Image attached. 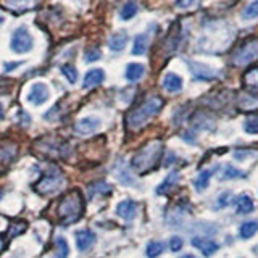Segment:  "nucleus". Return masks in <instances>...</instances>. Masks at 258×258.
<instances>
[{
	"label": "nucleus",
	"instance_id": "11",
	"mask_svg": "<svg viewBox=\"0 0 258 258\" xmlns=\"http://www.w3.org/2000/svg\"><path fill=\"white\" fill-rule=\"evenodd\" d=\"M105 79V73L102 68H94V70H89L84 76V81H83V87L84 89H92V87H97L99 84L103 83Z\"/></svg>",
	"mask_w": 258,
	"mask_h": 258
},
{
	"label": "nucleus",
	"instance_id": "17",
	"mask_svg": "<svg viewBox=\"0 0 258 258\" xmlns=\"http://www.w3.org/2000/svg\"><path fill=\"white\" fill-rule=\"evenodd\" d=\"M145 75V67L142 63H129L126 67V79L131 81V83H137L141 81Z\"/></svg>",
	"mask_w": 258,
	"mask_h": 258
},
{
	"label": "nucleus",
	"instance_id": "21",
	"mask_svg": "<svg viewBox=\"0 0 258 258\" xmlns=\"http://www.w3.org/2000/svg\"><path fill=\"white\" fill-rule=\"evenodd\" d=\"M37 4V0H7V7L15 12H24L29 10Z\"/></svg>",
	"mask_w": 258,
	"mask_h": 258
},
{
	"label": "nucleus",
	"instance_id": "38",
	"mask_svg": "<svg viewBox=\"0 0 258 258\" xmlns=\"http://www.w3.org/2000/svg\"><path fill=\"white\" fill-rule=\"evenodd\" d=\"M4 115H5V113H4V105L0 103V121L4 119Z\"/></svg>",
	"mask_w": 258,
	"mask_h": 258
},
{
	"label": "nucleus",
	"instance_id": "7",
	"mask_svg": "<svg viewBox=\"0 0 258 258\" xmlns=\"http://www.w3.org/2000/svg\"><path fill=\"white\" fill-rule=\"evenodd\" d=\"M187 67L192 73V76L199 81H213L218 78V71L205 63H200L196 60H187Z\"/></svg>",
	"mask_w": 258,
	"mask_h": 258
},
{
	"label": "nucleus",
	"instance_id": "8",
	"mask_svg": "<svg viewBox=\"0 0 258 258\" xmlns=\"http://www.w3.org/2000/svg\"><path fill=\"white\" fill-rule=\"evenodd\" d=\"M48 99H50V89H48L47 84L44 83H34L31 86L29 92H28V102L36 105V107H39V105L45 103Z\"/></svg>",
	"mask_w": 258,
	"mask_h": 258
},
{
	"label": "nucleus",
	"instance_id": "10",
	"mask_svg": "<svg viewBox=\"0 0 258 258\" xmlns=\"http://www.w3.org/2000/svg\"><path fill=\"white\" fill-rule=\"evenodd\" d=\"M163 89L169 94H177L182 91V78L176 73H166L163 78Z\"/></svg>",
	"mask_w": 258,
	"mask_h": 258
},
{
	"label": "nucleus",
	"instance_id": "39",
	"mask_svg": "<svg viewBox=\"0 0 258 258\" xmlns=\"http://www.w3.org/2000/svg\"><path fill=\"white\" fill-rule=\"evenodd\" d=\"M2 250H4V240L0 239V252H2Z\"/></svg>",
	"mask_w": 258,
	"mask_h": 258
},
{
	"label": "nucleus",
	"instance_id": "30",
	"mask_svg": "<svg viewBox=\"0 0 258 258\" xmlns=\"http://www.w3.org/2000/svg\"><path fill=\"white\" fill-rule=\"evenodd\" d=\"M244 129L247 134H258V115L248 116L244 121Z\"/></svg>",
	"mask_w": 258,
	"mask_h": 258
},
{
	"label": "nucleus",
	"instance_id": "35",
	"mask_svg": "<svg viewBox=\"0 0 258 258\" xmlns=\"http://www.w3.org/2000/svg\"><path fill=\"white\" fill-rule=\"evenodd\" d=\"M231 197H232V194L231 192H224L221 194V197H220V207H226L231 202Z\"/></svg>",
	"mask_w": 258,
	"mask_h": 258
},
{
	"label": "nucleus",
	"instance_id": "9",
	"mask_svg": "<svg viewBox=\"0 0 258 258\" xmlns=\"http://www.w3.org/2000/svg\"><path fill=\"white\" fill-rule=\"evenodd\" d=\"M100 127V119L97 116H86V118H81L76 126H75V131L79 136H89V134H94L97 129Z\"/></svg>",
	"mask_w": 258,
	"mask_h": 258
},
{
	"label": "nucleus",
	"instance_id": "15",
	"mask_svg": "<svg viewBox=\"0 0 258 258\" xmlns=\"http://www.w3.org/2000/svg\"><path fill=\"white\" fill-rule=\"evenodd\" d=\"M136 212H137V205L133 200H123V202H119L116 207L118 216L124 218V220H133L136 216Z\"/></svg>",
	"mask_w": 258,
	"mask_h": 258
},
{
	"label": "nucleus",
	"instance_id": "2",
	"mask_svg": "<svg viewBox=\"0 0 258 258\" xmlns=\"http://www.w3.org/2000/svg\"><path fill=\"white\" fill-rule=\"evenodd\" d=\"M163 155V142L161 141H152L149 144H145L144 147L136 153L131 160V166L134 171L139 174L149 173L150 169H153Z\"/></svg>",
	"mask_w": 258,
	"mask_h": 258
},
{
	"label": "nucleus",
	"instance_id": "37",
	"mask_svg": "<svg viewBox=\"0 0 258 258\" xmlns=\"http://www.w3.org/2000/svg\"><path fill=\"white\" fill-rule=\"evenodd\" d=\"M21 229H24V224H20L18 228H16V226H13V228L10 229V234H12V236H15V231H21Z\"/></svg>",
	"mask_w": 258,
	"mask_h": 258
},
{
	"label": "nucleus",
	"instance_id": "20",
	"mask_svg": "<svg viewBox=\"0 0 258 258\" xmlns=\"http://www.w3.org/2000/svg\"><path fill=\"white\" fill-rule=\"evenodd\" d=\"M236 207H237V212L242 215H247V213H252L255 210V204L253 200L250 199L248 196H240L236 202Z\"/></svg>",
	"mask_w": 258,
	"mask_h": 258
},
{
	"label": "nucleus",
	"instance_id": "26",
	"mask_svg": "<svg viewBox=\"0 0 258 258\" xmlns=\"http://www.w3.org/2000/svg\"><path fill=\"white\" fill-rule=\"evenodd\" d=\"M163 250H165V244L163 242H158V240H153L150 242V244L147 245V256L149 258H157L160 253H163Z\"/></svg>",
	"mask_w": 258,
	"mask_h": 258
},
{
	"label": "nucleus",
	"instance_id": "5",
	"mask_svg": "<svg viewBox=\"0 0 258 258\" xmlns=\"http://www.w3.org/2000/svg\"><path fill=\"white\" fill-rule=\"evenodd\" d=\"M255 60H258V39H248L232 55V63L236 67H245Z\"/></svg>",
	"mask_w": 258,
	"mask_h": 258
},
{
	"label": "nucleus",
	"instance_id": "29",
	"mask_svg": "<svg viewBox=\"0 0 258 258\" xmlns=\"http://www.w3.org/2000/svg\"><path fill=\"white\" fill-rule=\"evenodd\" d=\"M110 192H111V187L107 182H95L89 187V196L91 197L97 196V194H110Z\"/></svg>",
	"mask_w": 258,
	"mask_h": 258
},
{
	"label": "nucleus",
	"instance_id": "28",
	"mask_svg": "<svg viewBox=\"0 0 258 258\" xmlns=\"http://www.w3.org/2000/svg\"><path fill=\"white\" fill-rule=\"evenodd\" d=\"M61 73H63V76L68 79V83L75 84L78 81V70L73 67L71 63H64L61 67Z\"/></svg>",
	"mask_w": 258,
	"mask_h": 258
},
{
	"label": "nucleus",
	"instance_id": "36",
	"mask_svg": "<svg viewBox=\"0 0 258 258\" xmlns=\"http://www.w3.org/2000/svg\"><path fill=\"white\" fill-rule=\"evenodd\" d=\"M20 64H21V61H18V63H5V71H10V70H13L16 67H20Z\"/></svg>",
	"mask_w": 258,
	"mask_h": 258
},
{
	"label": "nucleus",
	"instance_id": "19",
	"mask_svg": "<svg viewBox=\"0 0 258 258\" xmlns=\"http://www.w3.org/2000/svg\"><path fill=\"white\" fill-rule=\"evenodd\" d=\"M137 12H139V7H137V4L134 2V0H129V2H126L123 7H121V10H119V18L123 20V21L133 20L134 16L137 15Z\"/></svg>",
	"mask_w": 258,
	"mask_h": 258
},
{
	"label": "nucleus",
	"instance_id": "22",
	"mask_svg": "<svg viewBox=\"0 0 258 258\" xmlns=\"http://www.w3.org/2000/svg\"><path fill=\"white\" fill-rule=\"evenodd\" d=\"M177 179H179V173H171L163 181V184H160L158 187H157V194H160V196H161V194H166L169 189L173 187V185H176Z\"/></svg>",
	"mask_w": 258,
	"mask_h": 258
},
{
	"label": "nucleus",
	"instance_id": "1",
	"mask_svg": "<svg viewBox=\"0 0 258 258\" xmlns=\"http://www.w3.org/2000/svg\"><path fill=\"white\" fill-rule=\"evenodd\" d=\"M163 105H165V100L161 99V97H158V95L149 97L147 100L142 102L139 107L134 108L127 115V118H126L127 127L133 129V131H139V129H142L150 119H153L158 115L161 108H163Z\"/></svg>",
	"mask_w": 258,
	"mask_h": 258
},
{
	"label": "nucleus",
	"instance_id": "23",
	"mask_svg": "<svg viewBox=\"0 0 258 258\" xmlns=\"http://www.w3.org/2000/svg\"><path fill=\"white\" fill-rule=\"evenodd\" d=\"M242 18L244 20H256L258 18V0H252L242 10Z\"/></svg>",
	"mask_w": 258,
	"mask_h": 258
},
{
	"label": "nucleus",
	"instance_id": "41",
	"mask_svg": "<svg viewBox=\"0 0 258 258\" xmlns=\"http://www.w3.org/2000/svg\"><path fill=\"white\" fill-rule=\"evenodd\" d=\"M4 21H5V20H4V16H2V15H0V24H2Z\"/></svg>",
	"mask_w": 258,
	"mask_h": 258
},
{
	"label": "nucleus",
	"instance_id": "13",
	"mask_svg": "<svg viewBox=\"0 0 258 258\" xmlns=\"http://www.w3.org/2000/svg\"><path fill=\"white\" fill-rule=\"evenodd\" d=\"M95 242V234L89 229H84V231H78L76 232V244H78V248L81 252H86L89 250Z\"/></svg>",
	"mask_w": 258,
	"mask_h": 258
},
{
	"label": "nucleus",
	"instance_id": "3",
	"mask_svg": "<svg viewBox=\"0 0 258 258\" xmlns=\"http://www.w3.org/2000/svg\"><path fill=\"white\" fill-rule=\"evenodd\" d=\"M83 212H84V200L78 190H73L68 196H64L58 205V218L64 224L76 223L83 216Z\"/></svg>",
	"mask_w": 258,
	"mask_h": 258
},
{
	"label": "nucleus",
	"instance_id": "31",
	"mask_svg": "<svg viewBox=\"0 0 258 258\" xmlns=\"http://www.w3.org/2000/svg\"><path fill=\"white\" fill-rule=\"evenodd\" d=\"M100 56H102V52L99 50V48H97V47H91V48H87V50H86L84 60H86V63H92V61L100 60Z\"/></svg>",
	"mask_w": 258,
	"mask_h": 258
},
{
	"label": "nucleus",
	"instance_id": "27",
	"mask_svg": "<svg viewBox=\"0 0 258 258\" xmlns=\"http://www.w3.org/2000/svg\"><path fill=\"white\" fill-rule=\"evenodd\" d=\"M245 173L240 171V169L234 168L232 165H226L223 169V174H221V179H236V177H244Z\"/></svg>",
	"mask_w": 258,
	"mask_h": 258
},
{
	"label": "nucleus",
	"instance_id": "24",
	"mask_svg": "<svg viewBox=\"0 0 258 258\" xmlns=\"http://www.w3.org/2000/svg\"><path fill=\"white\" fill-rule=\"evenodd\" d=\"M212 174H213V169H204L199 177L196 179V187L197 190H204L208 187V184H210V179H212Z\"/></svg>",
	"mask_w": 258,
	"mask_h": 258
},
{
	"label": "nucleus",
	"instance_id": "32",
	"mask_svg": "<svg viewBox=\"0 0 258 258\" xmlns=\"http://www.w3.org/2000/svg\"><path fill=\"white\" fill-rule=\"evenodd\" d=\"M55 244H56V248H58V252H60V258H67L68 253H70V248H68L67 240H64L63 237H56Z\"/></svg>",
	"mask_w": 258,
	"mask_h": 258
},
{
	"label": "nucleus",
	"instance_id": "40",
	"mask_svg": "<svg viewBox=\"0 0 258 258\" xmlns=\"http://www.w3.org/2000/svg\"><path fill=\"white\" fill-rule=\"evenodd\" d=\"M181 258H196L194 255H184V256H181Z\"/></svg>",
	"mask_w": 258,
	"mask_h": 258
},
{
	"label": "nucleus",
	"instance_id": "12",
	"mask_svg": "<svg viewBox=\"0 0 258 258\" xmlns=\"http://www.w3.org/2000/svg\"><path fill=\"white\" fill-rule=\"evenodd\" d=\"M192 245L197 247L202 253H204L205 256H212L215 252H218V244L213 240H208V239H204V237H194L192 239Z\"/></svg>",
	"mask_w": 258,
	"mask_h": 258
},
{
	"label": "nucleus",
	"instance_id": "14",
	"mask_svg": "<svg viewBox=\"0 0 258 258\" xmlns=\"http://www.w3.org/2000/svg\"><path fill=\"white\" fill-rule=\"evenodd\" d=\"M242 83H244V87L248 89L252 94L258 92V67L250 68L244 73L242 76Z\"/></svg>",
	"mask_w": 258,
	"mask_h": 258
},
{
	"label": "nucleus",
	"instance_id": "18",
	"mask_svg": "<svg viewBox=\"0 0 258 258\" xmlns=\"http://www.w3.org/2000/svg\"><path fill=\"white\" fill-rule=\"evenodd\" d=\"M127 34L124 31H121V32H116V34H113L110 39H108V47H110V50L111 52H121V50H124V47L127 44Z\"/></svg>",
	"mask_w": 258,
	"mask_h": 258
},
{
	"label": "nucleus",
	"instance_id": "4",
	"mask_svg": "<svg viewBox=\"0 0 258 258\" xmlns=\"http://www.w3.org/2000/svg\"><path fill=\"white\" fill-rule=\"evenodd\" d=\"M32 47H34V37L29 32V29L26 26H20L13 31L12 34V40H10V48L12 52L15 53H28L32 50Z\"/></svg>",
	"mask_w": 258,
	"mask_h": 258
},
{
	"label": "nucleus",
	"instance_id": "6",
	"mask_svg": "<svg viewBox=\"0 0 258 258\" xmlns=\"http://www.w3.org/2000/svg\"><path fill=\"white\" fill-rule=\"evenodd\" d=\"M63 176L60 173H47L42 179H40L34 187L39 194H44V196H48V194H55L58 192L63 187Z\"/></svg>",
	"mask_w": 258,
	"mask_h": 258
},
{
	"label": "nucleus",
	"instance_id": "33",
	"mask_svg": "<svg viewBox=\"0 0 258 258\" xmlns=\"http://www.w3.org/2000/svg\"><path fill=\"white\" fill-rule=\"evenodd\" d=\"M197 4V0H174V5L177 8H182V10H187V8H192Z\"/></svg>",
	"mask_w": 258,
	"mask_h": 258
},
{
	"label": "nucleus",
	"instance_id": "34",
	"mask_svg": "<svg viewBox=\"0 0 258 258\" xmlns=\"http://www.w3.org/2000/svg\"><path fill=\"white\" fill-rule=\"evenodd\" d=\"M169 248H171L173 252H179V250L182 248L181 237H171V240H169Z\"/></svg>",
	"mask_w": 258,
	"mask_h": 258
},
{
	"label": "nucleus",
	"instance_id": "16",
	"mask_svg": "<svg viewBox=\"0 0 258 258\" xmlns=\"http://www.w3.org/2000/svg\"><path fill=\"white\" fill-rule=\"evenodd\" d=\"M149 44H150V34H147V32L137 34L133 44V55H144L149 50Z\"/></svg>",
	"mask_w": 258,
	"mask_h": 258
},
{
	"label": "nucleus",
	"instance_id": "25",
	"mask_svg": "<svg viewBox=\"0 0 258 258\" xmlns=\"http://www.w3.org/2000/svg\"><path fill=\"white\" fill-rule=\"evenodd\" d=\"M256 231H258V223L256 221H247L240 226V237L248 239V237L255 236Z\"/></svg>",
	"mask_w": 258,
	"mask_h": 258
}]
</instances>
